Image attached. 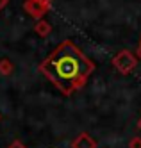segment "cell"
<instances>
[{
	"mask_svg": "<svg viewBox=\"0 0 141 148\" xmlns=\"http://www.w3.org/2000/svg\"><path fill=\"white\" fill-rule=\"evenodd\" d=\"M95 64L72 41H63L39 64L45 75L63 95H72L86 86Z\"/></svg>",
	"mask_w": 141,
	"mask_h": 148,
	"instance_id": "cell-1",
	"label": "cell"
},
{
	"mask_svg": "<svg viewBox=\"0 0 141 148\" xmlns=\"http://www.w3.org/2000/svg\"><path fill=\"white\" fill-rule=\"evenodd\" d=\"M136 64H138V59L132 52H129V50H122L113 57V66L120 73H123V75H129V73L136 68Z\"/></svg>",
	"mask_w": 141,
	"mask_h": 148,
	"instance_id": "cell-2",
	"label": "cell"
},
{
	"mask_svg": "<svg viewBox=\"0 0 141 148\" xmlns=\"http://www.w3.org/2000/svg\"><path fill=\"white\" fill-rule=\"evenodd\" d=\"M23 9H25V13H27L29 16L36 18V20L43 18V16L50 11V7H47V5L36 2V0H25V2H23Z\"/></svg>",
	"mask_w": 141,
	"mask_h": 148,
	"instance_id": "cell-3",
	"label": "cell"
},
{
	"mask_svg": "<svg viewBox=\"0 0 141 148\" xmlns=\"http://www.w3.org/2000/svg\"><path fill=\"white\" fill-rule=\"evenodd\" d=\"M72 148H96V143L88 132H82L72 141Z\"/></svg>",
	"mask_w": 141,
	"mask_h": 148,
	"instance_id": "cell-4",
	"label": "cell"
},
{
	"mask_svg": "<svg viewBox=\"0 0 141 148\" xmlns=\"http://www.w3.org/2000/svg\"><path fill=\"white\" fill-rule=\"evenodd\" d=\"M34 32H36L39 38H47V36H50V32H52V25L47 22V20L39 18L38 22H36V25H34Z\"/></svg>",
	"mask_w": 141,
	"mask_h": 148,
	"instance_id": "cell-5",
	"label": "cell"
},
{
	"mask_svg": "<svg viewBox=\"0 0 141 148\" xmlns=\"http://www.w3.org/2000/svg\"><path fill=\"white\" fill-rule=\"evenodd\" d=\"M13 71H14V64H13V62H11L9 59H0V75L9 77Z\"/></svg>",
	"mask_w": 141,
	"mask_h": 148,
	"instance_id": "cell-6",
	"label": "cell"
},
{
	"mask_svg": "<svg viewBox=\"0 0 141 148\" xmlns=\"http://www.w3.org/2000/svg\"><path fill=\"white\" fill-rule=\"evenodd\" d=\"M129 148H141V137L139 136L132 137V139L129 141Z\"/></svg>",
	"mask_w": 141,
	"mask_h": 148,
	"instance_id": "cell-7",
	"label": "cell"
},
{
	"mask_svg": "<svg viewBox=\"0 0 141 148\" xmlns=\"http://www.w3.org/2000/svg\"><path fill=\"white\" fill-rule=\"evenodd\" d=\"M7 148H27V146L21 143L20 139H14V141H11V145H9Z\"/></svg>",
	"mask_w": 141,
	"mask_h": 148,
	"instance_id": "cell-8",
	"label": "cell"
},
{
	"mask_svg": "<svg viewBox=\"0 0 141 148\" xmlns=\"http://www.w3.org/2000/svg\"><path fill=\"white\" fill-rule=\"evenodd\" d=\"M36 2H39V4H43V5H47V7H50V5H52V2H54V0H36Z\"/></svg>",
	"mask_w": 141,
	"mask_h": 148,
	"instance_id": "cell-9",
	"label": "cell"
},
{
	"mask_svg": "<svg viewBox=\"0 0 141 148\" xmlns=\"http://www.w3.org/2000/svg\"><path fill=\"white\" fill-rule=\"evenodd\" d=\"M7 4H9V0H0V11H4L7 7Z\"/></svg>",
	"mask_w": 141,
	"mask_h": 148,
	"instance_id": "cell-10",
	"label": "cell"
},
{
	"mask_svg": "<svg viewBox=\"0 0 141 148\" xmlns=\"http://www.w3.org/2000/svg\"><path fill=\"white\" fill-rule=\"evenodd\" d=\"M138 56H139V59H141V39H139V45H138Z\"/></svg>",
	"mask_w": 141,
	"mask_h": 148,
	"instance_id": "cell-11",
	"label": "cell"
},
{
	"mask_svg": "<svg viewBox=\"0 0 141 148\" xmlns=\"http://www.w3.org/2000/svg\"><path fill=\"white\" fill-rule=\"evenodd\" d=\"M138 129L141 130V118H139V121H138Z\"/></svg>",
	"mask_w": 141,
	"mask_h": 148,
	"instance_id": "cell-12",
	"label": "cell"
}]
</instances>
